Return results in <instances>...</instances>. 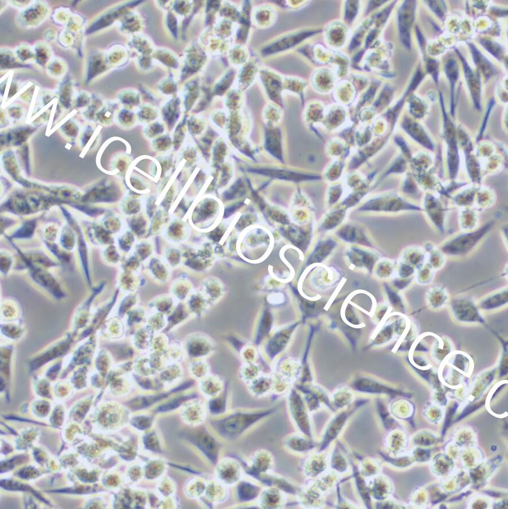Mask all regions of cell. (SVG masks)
I'll list each match as a JSON object with an SVG mask.
<instances>
[{
  "label": "cell",
  "instance_id": "52a82bcc",
  "mask_svg": "<svg viewBox=\"0 0 508 509\" xmlns=\"http://www.w3.org/2000/svg\"><path fill=\"white\" fill-rule=\"evenodd\" d=\"M403 129L413 141L428 152H434L435 144L424 128L409 118L402 124Z\"/></svg>",
  "mask_w": 508,
  "mask_h": 509
},
{
  "label": "cell",
  "instance_id": "8992f818",
  "mask_svg": "<svg viewBox=\"0 0 508 509\" xmlns=\"http://www.w3.org/2000/svg\"><path fill=\"white\" fill-rule=\"evenodd\" d=\"M416 7V1H406L399 11V28L401 40L408 49L411 48L410 29L414 21Z\"/></svg>",
  "mask_w": 508,
  "mask_h": 509
},
{
  "label": "cell",
  "instance_id": "603a6c76",
  "mask_svg": "<svg viewBox=\"0 0 508 509\" xmlns=\"http://www.w3.org/2000/svg\"><path fill=\"white\" fill-rule=\"evenodd\" d=\"M166 395H161L156 396H149V397H143L137 399V406H135L136 409H143V408L148 407L151 404L164 399Z\"/></svg>",
  "mask_w": 508,
  "mask_h": 509
},
{
  "label": "cell",
  "instance_id": "4dcf8cb0",
  "mask_svg": "<svg viewBox=\"0 0 508 509\" xmlns=\"http://www.w3.org/2000/svg\"><path fill=\"white\" fill-rule=\"evenodd\" d=\"M427 70L429 73L433 77L434 80L437 83L439 71H438V64L436 61L429 60L427 64Z\"/></svg>",
  "mask_w": 508,
  "mask_h": 509
},
{
  "label": "cell",
  "instance_id": "ffe728a7",
  "mask_svg": "<svg viewBox=\"0 0 508 509\" xmlns=\"http://www.w3.org/2000/svg\"><path fill=\"white\" fill-rule=\"evenodd\" d=\"M34 52L37 63L41 67H45L51 56L50 49L44 44H37L35 46Z\"/></svg>",
  "mask_w": 508,
  "mask_h": 509
},
{
  "label": "cell",
  "instance_id": "484cf974",
  "mask_svg": "<svg viewBox=\"0 0 508 509\" xmlns=\"http://www.w3.org/2000/svg\"><path fill=\"white\" fill-rule=\"evenodd\" d=\"M428 2V5L430 9L432 10L434 13H435L438 17L442 19L443 18L446 12V7L445 3L443 1H426Z\"/></svg>",
  "mask_w": 508,
  "mask_h": 509
},
{
  "label": "cell",
  "instance_id": "1f68e13d",
  "mask_svg": "<svg viewBox=\"0 0 508 509\" xmlns=\"http://www.w3.org/2000/svg\"><path fill=\"white\" fill-rule=\"evenodd\" d=\"M399 274L402 278H407L410 277L414 273V268L412 267L407 265H403L401 268Z\"/></svg>",
  "mask_w": 508,
  "mask_h": 509
},
{
  "label": "cell",
  "instance_id": "2e32d148",
  "mask_svg": "<svg viewBox=\"0 0 508 509\" xmlns=\"http://www.w3.org/2000/svg\"><path fill=\"white\" fill-rule=\"evenodd\" d=\"M31 68L29 64L19 63L15 57L14 54L10 50L2 49L1 69L3 70L12 68Z\"/></svg>",
  "mask_w": 508,
  "mask_h": 509
},
{
  "label": "cell",
  "instance_id": "7c38bea8",
  "mask_svg": "<svg viewBox=\"0 0 508 509\" xmlns=\"http://www.w3.org/2000/svg\"><path fill=\"white\" fill-rule=\"evenodd\" d=\"M261 487L247 481H242L237 486V495L240 502H249L261 494Z\"/></svg>",
  "mask_w": 508,
  "mask_h": 509
},
{
  "label": "cell",
  "instance_id": "3957f363",
  "mask_svg": "<svg viewBox=\"0 0 508 509\" xmlns=\"http://www.w3.org/2000/svg\"><path fill=\"white\" fill-rule=\"evenodd\" d=\"M444 123L443 138L446 148V158L450 180H456L459 173L461 158L457 131L451 118L446 112L443 95L440 94Z\"/></svg>",
  "mask_w": 508,
  "mask_h": 509
},
{
  "label": "cell",
  "instance_id": "e575fe53",
  "mask_svg": "<svg viewBox=\"0 0 508 509\" xmlns=\"http://www.w3.org/2000/svg\"><path fill=\"white\" fill-rule=\"evenodd\" d=\"M8 79H9V77H7L6 79L4 80L1 84V93L2 95H4V94H5V89L7 86Z\"/></svg>",
  "mask_w": 508,
  "mask_h": 509
},
{
  "label": "cell",
  "instance_id": "5b68a950",
  "mask_svg": "<svg viewBox=\"0 0 508 509\" xmlns=\"http://www.w3.org/2000/svg\"><path fill=\"white\" fill-rule=\"evenodd\" d=\"M422 208L434 227L440 233L444 234L447 208L440 198L433 193H426Z\"/></svg>",
  "mask_w": 508,
  "mask_h": 509
},
{
  "label": "cell",
  "instance_id": "4316f807",
  "mask_svg": "<svg viewBox=\"0 0 508 509\" xmlns=\"http://www.w3.org/2000/svg\"><path fill=\"white\" fill-rule=\"evenodd\" d=\"M189 397L186 396V397H182L179 399H177L173 400V401L170 402L168 404H165V405L159 407L158 410V411L164 412L176 409L177 407H179L182 402L187 400Z\"/></svg>",
  "mask_w": 508,
  "mask_h": 509
},
{
  "label": "cell",
  "instance_id": "f546056e",
  "mask_svg": "<svg viewBox=\"0 0 508 509\" xmlns=\"http://www.w3.org/2000/svg\"><path fill=\"white\" fill-rule=\"evenodd\" d=\"M484 402L479 403L478 404H474V405H471L467 407L462 412V413L459 416V418L456 419V422H459L461 419L467 417L468 415L474 413V411L481 407Z\"/></svg>",
  "mask_w": 508,
  "mask_h": 509
},
{
  "label": "cell",
  "instance_id": "9c48e42d",
  "mask_svg": "<svg viewBox=\"0 0 508 509\" xmlns=\"http://www.w3.org/2000/svg\"><path fill=\"white\" fill-rule=\"evenodd\" d=\"M463 64L465 78L470 89L473 103L476 109L482 110L481 96H480V81L479 73L473 72L472 69L467 64L466 61L461 54L457 51Z\"/></svg>",
  "mask_w": 508,
  "mask_h": 509
},
{
  "label": "cell",
  "instance_id": "d6986e66",
  "mask_svg": "<svg viewBox=\"0 0 508 509\" xmlns=\"http://www.w3.org/2000/svg\"><path fill=\"white\" fill-rule=\"evenodd\" d=\"M339 235L341 238L348 242H362L363 244L367 243L363 234L353 227L347 226L344 227L339 232ZM368 244V243H367Z\"/></svg>",
  "mask_w": 508,
  "mask_h": 509
},
{
  "label": "cell",
  "instance_id": "d6a6232c",
  "mask_svg": "<svg viewBox=\"0 0 508 509\" xmlns=\"http://www.w3.org/2000/svg\"><path fill=\"white\" fill-rule=\"evenodd\" d=\"M19 87H20V85H19L17 81H12L9 96L11 97L16 94L19 91Z\"/></svg>",
  "mask_w": 508,
  "mask_h": 509
},
{
  "label": "cell",
  "instance_id": "d4e9b609",
  "mask_svg": "<svg viewBox=\"0 0 508 509\" xmlns=\"http://www.w3.org/2000/svg\"><path fill=\"white\" fill-rule=\"evenodd\" d=\"M480 42H481V44L484 46V48L488 50L489 53L492 54L495 58L499 59L501 56L502 50L498 44L487 40H482Z\"/></svg>",
  "mask_w": 508,
  "mask_h": 509
},
{
  "label": "cell",
  "instance_id": "7402d4cb",
  "mask_svg": "<svg viewBox=\"0 0 508 509\" xmlns=\"http://www.w3.org/2000/svg\"><path fill=\"white\" fill-rule=\"evenodd\" d=\"M16 54L22 62H26L31 58L36 57L34 50L27 45L19 46L16 50Z\"/></svg>",
  "mask_w": 508,
  "mask_h": 509
},
{
  "label": "cell",
  "instance_id": "ba28073f",
  "mask_svg": "<svg viewBox=\"0 0 508 509\" xmlns=\"http://www.w3.org/2000/svg\"><path fill=\"white\" fill-rule=\"evenodd\" d=\"M48 12V7L44 2H36L21 13L19 21L23 26H37L44 21Z\"/></svg>",
  "mask_w": 508,
  "mask_h": 509
},
{
  "label": "cell",
  "instance_id": "30bf717a",
  "mask_svg": "<svg viewBox=\"0 0 508 509\" xmlns=\"http://www.w3.org/2000/svg\"><path fill=\"white\" fill-rule=\"evenodd\" d=\"M197 448L212 462H215L218 454V446L211 436L205 433L195 435L192 439Z\"/></svg>",
  "mask_w": 508,
  "mask_h": 509
},
{
  "label": "cell",
  "instance_id": "83f0119b",
  "mask_svg": "<svg viewBox=\"0 0 508 509\" xmlns=\"http://www.w3.org/2000/svg\"><path fill=\"white\" fill-rule=\"evenodd\" d=\"M457 408H458V404H455L454 406H453L452 407L450 408V409L448 411L447 416H446L445 423L443 427V436H444L446 432H447L448 429L449 428L450 425H451V424L453 416L454 415V414H455Z\"/></svg>",
  "mask_w": 508,
  "mask_h": 509
},
{
  "label": "cell",
  "instance_id": "ac0fdd59",
  "mask_svg": "<svg viewBox=\"0 0 508 509\" xmlns=\"http://www.w3.org/2000/svg\"><path fill=\"white\" fill-rule=\"evenodd\" d=\"M461 217L467 218V219H461V228L463 231H471L475 230L478 223V215L476 210L474 209H464L461 212Z\"/></svg>",
  "mask_w": 508,
  "mask_h": 509
},
{
  "label": "cell",
  "instance_id": "836d02e7",
  "mask_svg": "<svg viewBox=\"0 0 508 509\" xmlns=\"http://www.w3.org/2000/svg\"><path fill=\"white\" fill-rule=\"evenodd\" d=\"M417 34L421 46L424 45V38L423 37L420 30L417 29Z\"/></svg>",
  "mask_w": 508,
  "mask_h": 509
},
{
  "label": "cell",
  "instance_id": "44dd1931",
  "mask_svg": "<svg viewBox=\"0 0 508 509\" xmlns=\"http://www.w3.org/2000/svg\"><path fill=\"white\" fill-rule=\"evenodd\" d=\"M290 440L288 442L295 443L297 445H287L291 449L296 450L297 452H305L306 450H308L310 448H311V444L307 441L305 440V439L296 437L289 439Z\"/></svg>",
  "mask_w": 508,
  "mask_h": 509
},
{
  "label": "cell",
  "instance_id": "cb8c5ba5",
  "mask_svg": "<svg viewBox=\"0 0 508 509\" xmlns=\"http://www.w3.org/2000/svg\"><path fill=\"white\" fill-rule=\"evenodd\" d=\"M48 71L53 76H60L64 72L65 65L60 60H54L48 65Z\"/></svg>",
  "mask_w": 508,
  "mask_h": 509
},
{
  "label": "cell",
  "instance_id": "7a4b0ae2",
  "mask_svg": "<svg viewBox=\"0 0 508 509\" xmlns=\"http://www.w3.org/2000/svg\"><path fill=\"white\" fill-rule=\"evenodd\" d=\"M270 413V411H267L255 414H235L213 423V427L222 437L228 440H235L241 437Z\"/></svg>",
  "mask_w": 508,
  "mask_h": 509
},
{
  "label": "cell",
  "instance_id": "9a60e30c",
  "mask_svg": "<svg viewBox=\"0 0 508 509\" xmlns=\"http://www.w3.org/2000/svg\"><path fill=\"white\" fill-rule=\"evenodd\" d=\"M507 302V293L506 290L492 295L491 297L484 299L482 302L481 307L484 309H494L505 305Z\"/></svg>",
  "mask_w": 508,
  "mask_h": 509
},
{
  "label": "cell",
  "instance_id": "277c9868",
  "mask_svg": "<svg viewBox=\"0 0 508 509\" xmlns=\"http://www.w3.org/2000/svg\"><path fill=\"white\" fill-rule=\"evenodd\" d=\"M363 210H373L385 212H398L403 211L421 212L420 205L410 203L396 194H388L370 200L362 207Z\"/></svg>",
  "mask_w": 508,
  "mask_h": 509
},
{
  "label": "cell",
  "instance_id": "5bb4252c",
  "mask_svg": "<svg viewBox=\"0 0 508 509\" xmlns=\"http://www.w3.org/2000/svg\"><path fill=\"white\" fill-rule=\"evenodd\" d=\"M469 46H470L472 57L474 58L475 64L482 70L486 79H490L495 73V71L493 66L486 59L485 57L483 56V54L474 45L470 44Z\"/></svg>",
  "mask_w": 508,
  "mask_h": 509
},
{
  "label": "cell",
  "instance_id": "f1b7e54d",
  "mask_svg": "<svg viewBox=\"0 0 508 509\" xmlns=\"http://www.w3.org/2000/svg\"><path fill=\"white\" fill-rule=\"evenodd\" d=\"M494 104L495 101L494 100V99H491V100L489 102V103H488L486 114L485 116H484L482 127L481 128H480L478 138H477V141H478V142H480V138H482L483 132L484 130H485L486 129V126L488 122V116H489L490 115L491 110L492 109V107L494 106Z\"/></svg>",
  "mask_w": 508,
  "mask_h": 509
},
{
  "label": "cell",
  "instance_id": "e0dca14e",
  "mask_svg": "<svg viewBox=\"0 0 508 509\" xmlns=\"http://www.w3.org/2000/svg\"><path fill=\"white\" fill-rule=\"evenodd\" d=\"M102 60L100 56L96 54H92L89 57L87 63V69L86 81L87 83L90 82L92 79L98 75L99 73L103 69Z\"/></svg>",
  "mask_w": 508,
  "mask_h": 509
},
{
  "label": "cell",
  "instance_id": "8fae6325",
  "mask_svg": "<svg viewBox=\"0 0 508 509\" xmlns=\"http://www.w3.org/2000/svg\"><path fill=\"white\" fill-rule=\"evenodd\" d=\"M452 312L461 320H474L479 318L474 303L468 299H457L452 302Z\"/></svg>",
  "mask_w": 508,
  "mask_h": 509
},
{
  "label": "cell",
  "instance_id": "4fadbf2b",
  "mask_svg": "<svg viewBox=\"0 0 508 509\" xmlns=\"http://www.w3.org/2000/svg\"><path fill=\"white\" fill-rule=\"evenodd\" d=\"M445 71L450 81V83H451V114L452 116H454L455 111V86L459 77V67L456 62L453 60H449L445 65Z\"/></svg>",
  "mask_w": 508,
  "mask_h": 509
},
{
  "label": "cell",
  "instance_id": "6da1fadb",
  "mask_svg": "<svg viewBox=\"0 0 508 509\" xmlns=\"http://www.w3.org/2000/svg\"><path fill=\"white\" fill-rule=\"evenodd\" d=\"M488 221L482 226L471 231H463L445 242L440 249L444 255L452 258L466 256L474 250L494 226Z\"/></svg>",
  "mask_w": 508,
  "mask_h": 509
}]
</instances>
